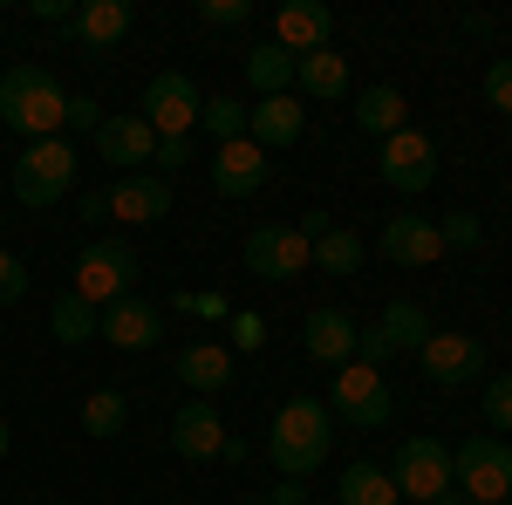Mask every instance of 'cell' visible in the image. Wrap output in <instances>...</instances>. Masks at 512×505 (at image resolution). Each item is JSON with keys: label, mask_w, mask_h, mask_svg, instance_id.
Returning a JSON list of instances; mask_svg holds the SVG:
<instances>
[{"label": "cell", "mask_w": 512, "mask_h": 505, "mask_svg": "<svg viewBox=\"0 0 512 505\" xmlns=\"http://www.w3.org/2000/svg\"><path fill=\"white\" fill-rule=\"evenodd\" d=\"M342 505H403V499H396V478L383 465H349L342 471Z\"/></svg>", "instance_id": "4316f807"}, {"label": "cell", "mask_w": 512, "mask_h": 505, "mask_svg": "<svg viewBox=\"0 0 512 505\" xmlns=\"http://www.w3.org/2000/svg\"><path fill=\"white\" fill-rule=\"evenodd\" d=\"M69 28H76L82 48H117L130 35V0H82Z\"/></svg>", "instance_id": "603a6c76"}, {"label": "cell", "mask_w": 512, "mask_h": 505, "mask_svg": "<svg viewBox=\"0 0 512 505\" xmlns=\"http://www.w3.org/2000/svg\"><path fill=\"white\" fill-rule=\"evenodd\" d=\"M69 192H76V144H69V137L28 144L21 164H14V198L35 205V212H48L55 198H69Z\"/></svg>", "instance_id": "3957f363"}, {"label": "cell", "mask_w": 512, "mask_h": 505, "mask_svg": "<svg viewBox=\"0 0 512 505\" xmlns=\"http://www.w3.org/2000/svg\"><path fill=\"white\" fill-rule=\"evenodd\" d=\"M21 294H28V267H21V260L0 246V308H14Z\"/></svg>", "instance_id": "d590c367"}, {"label": "cell", "mask_w": 512, "mask_h": 505, "mask_svg": "<svg viewBox=\"0 0 512 505\" xmlns=\"http://www.w3.org/2000/svg\"><path fill=\"white\" fill-rule=\"evenodd\" d=\"M246 82H253L260 96H294V55L274 48V41H260V48L246 55Z\"/></svg>", "instance_id": "484cf974"}, {"label": "cell", "mask_w": 512, "mask_h": 505, "mask_svg": "<svg viewBox=\"0 0 512 505\" xmlns=\"http://www.w3.org/2000/svg\"><path fill=\"white\" fill-rule=\"evenodd\" d=\"M301 342H308L315 362L342 369V362H355V321L342 308H315V314H308V328H301Z\"/></svg>", "instance_id": "44dd1931"}, {"label": "cell", "mask_w": 512, "mask_h": 505, "mask_svg": "<svg viewBox=\"0 0 512 505\" xmlns=\"http://www.w3.org/2000/svg\"><path fill=\"white\" fill-rule=\"evenodd\" d=\"M96 151H103V164H123V178L130 171H144L151 164V151H158V130L144 117H103V130H96Z\"/></svg>", "instance_id": "d6986e66"}, {"label": "cell", "mask_w": 512, "mask_h": 505, "mask_svg": "<svg viewBox=\"0 0 512 505\" xmlns=\"http://www.w3.org/2000/svg\"><path fill=\"white\" fill-rule=\"evenodd\" d=\"M396 499L403 505H437L458 478H451V451L437 444V437H403V451H396Z\"/></svg>", "instance_id": "8992f818"}, {"label": "cell", "mask_w": 512, "mask_h": 505, "mask_svg": "<svg viewBox=\"0 0 512 505\" xmlns=\"http://www.w3.org/2000/svg\"><path fill=\"white\" fill-rule=\"evenodd\" d=\"M437 233H444V253L458 246V253H472L478 239H485V226H478V212H444L437 219Z\"/></svg>", "instance_id": "1f68e13d"}, {"label": "cell", "mask_w": 512, "mask_h": 505, "mask_svg": "<svg viewBox=\"0 0 512 505\" xmlns=\"http://www.w3.org/2000/svg\"><path fill=\"white\" fill-rule=\"evenodd\" d=\"M383 260H396V267H437V260H444L437 219H424V212H396L390 226H383Z\"/></svg>", "instance_id": "2e32d148"}, {"label": "cell", "mask_w": 512, "mask_h": 505, "mask_svg": "<svg viewBox=\"0 0 512 505\" xmlns=\"http://www.w3.org/2000/svg\"><path fill=\"white\" fill-rule=\"evenodd\" d=\"M451 478L472 505H506L512 492V444L506 437H472L465 451H451Z\"/></svg>", "instance_id": "5b68a950"}, {"label": "cell", "mask_w": 512, "mask_h": 505, "mask_svg": "<svg viewBox=\"0 0 512 505\" xmlns=\"http://www.w3.org/2000/svg\"><path fill=\"white\" fill-rule=\"evenodd\" d=\"M130 280H137V253H130L123 239H96V246L76 260V287H69V294L103 314L110 301H123V294H130Z\"/></svg>", "instance_id": "52a82bcc"}, {"label": "cell", "mask_w": 512, "mask_h": 505, "mask_svg": "<svg viewBox=\"0 0 512 505\" xmlns=\"http://www.w3.org/2000/svg\"><path fill=\"white\" fill-rule=\"evenodd\" d=\"M267 171H274V157L260 151L253 137H233V144L212 151V192L219 198H253L267 185Z\"/></svg>", "instance_id": "5bb4252c"}, {"label": "cell", "mask_w": 512, "mask_h": 505, "mask_svg": "<svg viewBox=\"0 0 512 505\" xmlns=\"http://www.w3.org/2000/svg\"><path fill=\"white\" fill-rule=\"evenodd\" d=\"M485 103H492L499 117H512V55H499V62L485 69Z\"/></svg>", "instance_id": "e575fe53"}, {"label": "cell", "mask_w": 512, "mask_h": 505, "mask_svg": "<svg viewBox=\"0 0 512 505\" xmlns=\"http://www.w3.org/2000/svg\"><path fill=\"white\" fill-rule=\"evenodd\" d=\"M267 342V321L260 314H233V349H260Z\"/></svg>", "instance_id": "f35d334b"}, {"label": "cell", "mask_w": 512, "mask_h": 505, "mask_svg": "<svg viewBox=\"0 0 512 505\" xmlns=\"http://www.w3.org/2000/svg\"><path fill=\"white\" fill-rule=\"evenodd\" d=\"M96 335L110 342V349H158L164 342V314L151 308V301H137V294H123V301H110V308L96 314Z\"/></svg>", "instance_id": "4fadbf2b"}, {"label": "cell", "mask_w": 512, "mask_h": 505, "mask_svg": "<svg viewBox=\"0 0 512 505\" xmlns=\"http://www.w3.org/2000/svg\"><path fill=\"white\" fill-rule=\"evenodd\" d=\"M328 35H335L328 0H287V7H274V48H287L294 62L315 55V48H328Z\"/></svg>", "instance_id": "9a60e30c"}, {"label": "cell", "mask_w": 512, "mask_h": 505, "mask_svg": "<svg viewBox=\"0 0 512 505\" xmlns=\"http://www.w3.org/2000/svg\"><path fill=\"white\" fill-rule=\"evenodd\" d=\"M123 417H130V403H123L117 389H96V396L82 403V430H89V437H117Z\"/></svg>", "instance_id": "4dcf8cb0"}, {"label": "cell", "mask_w": 512, "mask_h": 505, "mask_svg": "<svg viewBox=\"0 0 512 505\" xmlns=\"http://www.w3.org/2000/svg\"><path fill=\"white\" fill-rule=\"evenodd\" d=\"M253 505H274V499H253Z\"/></svg>", "instance_id": "ee69618b"}, {"label": "cell", "mask_w": 512, "mask_h": 505, "mask_svg": "<svg viewBox=\"0 0 512 505\" xmlns=\"http://www.w3.org/2000/svg\"><path fill=\"white\" fill-rule=\"evenodd\" d=\"M376 335H383V349H390V355H417L424 342H431V314L417 308V301H390L383 321H376Z\"/></svg>", "instance_id": "cb8c5ba5"}, {"label": "cell", "mask_w": 512, "mask_h": 505, "mask_svg": "<svg viewBox=\"0 0 512 505\" xmlns=\"http://www.w3.org/2000/svg\"><path fill=\"white\" fill-rule=\"evenodd\" d=\"M103 212L123 219V226H158V219H171V178L130 171V178H117V185L103 192Z\"/></svg>", "instance_id": "8fae6325"}, {"label": "cell", "mask_w": 512, "mask_h": 505, "mask_svg": "<svg viewBox=\"0 0 512 505\" xmlns=\"http://www.w3.org/2000/svg\"><path fill=\"white\" fill-rule=\"evenodd\" d=\"M198 110H205L198 82L185 76V69H164V76H151V89H144V110H137V117L151 123L158 137H192V130H198Z\"/></svg>", "instance_id": "ba28073f"}, {"label": "cell", "mask_w": 512, "mask_h": 505, "mask_svg": "<svg viewBox=\"0 0 512 505\" xmlns=\"http://www.w3.org/2000/svg\"><path fill=\"white\" fill-rule=\"evenodd\" d=\"M62 130H89V137H96V130H103V103H96V96H69Z\"/></svg>", "instance_id": "8d00e7d4"}, {"label": "cell", "mask_w": 512, "mask_h": 505, "mask_svg": "<svg viewBox=\"0 0 512 505\" xmlns=\"http://www.w3.org/2000/svg\"><path fill=\"white\" fill-rule=\"evenodd\" d=\"M294 96H315V103L349 96V55H335V48L301 55V62H294Z\"/></svg>", "instance_id": "7402d4cb"}, {"label": "cell", "mask_w": 512, "mask_h": 505, "mask_svg": "<svg viewBox=\"0 0 512 505\" xmlns=\"http://www.w3.org/2000/svg\"><path fill=\"white\" fill-rule=\"evenodd\" d=\"M485 424H492V437L512 430V376H492L485 383Z\"/></svg>", "instance_id": "d6a6232c"}, {"label": "cell", "mask_w": 512, "mask_h": 505, "mask_svg": "<svg viewBox=\"0 0 512 505\" xmlns=\"http://www.w3.org/2000/svg\"><path fill=\"white\" fill-rule=\"evenodd\" d=\"M171 451L192 458V465L226 458V424H219V410H212V403H185V410L171 417Z\"/></svg>", "instance_id": "e0dca14e"}, {"label": "cell", "mask_w": 512, "mask_h": 505, "mask_svg": "<svg viewBox=\"0 0 512 505\" xmlns=\"http://www.w3.org/2000/svg\"><path fill=\"white\" fill-rule=\"evenodd\" d=\"M48 328H55V342H62V349H82V342H96V308L76 301V294H62L55 314H48Z\"/></svg>", "instance_id": "f1b7e54d"}, {"label": "cell", "mask_w": 512, "mask_h": 505, "mask_svg": "<svg viewBox=\"0 0 512 505\" xmlns=\"http://www.w3.org/2000/svg\"><path fill=\"white\" fill-rule=\"evenodd\" d=\"M506 505H512V492H506Z\"/></svg>", "instance_id": "f6af8a7d"}, {"label": "cell", "mask_w": 512, "mask_h": 505, "mask_svg": "<svg viewBox=\"0 0 512 505\" xmlns=\"http://www.w3.org/2000/svg\"><path fill=\"white\" fill-rule=\"evenodd\" d=\"M62 117H69V89L55 82V69L41 62H14L0 76V123L21 130V137H62Z\"/></svg>", "instance_id": "6da1fadb"}, {"label": "cell", "mask_w": 512, "mask_h": 505, "mask_svg": "<svg viewBox=\"0 0 512 505\" xmlns=\"http://www.w3.org/2000/svg\"><path fill=\"white\" fill-rule=\"evenodd\" d=\"M178 383L192 389L198 403L219 396V389L233 383V349H226V342H192V349L178 355Z\"/></svg>", "instance_id": "ffe728a7"}, {"label": "cell", "mask_w": 512, "mask_h": 505, "mask_svg": "<svg viewBox=\"0 0 512 505\" xmlns=\"http://www.w3.org/2000/svg\"><path fill=\"white\" fill-rule=\"evenodd\" d=\"M151 164H164V178H171L178 164H192V137H158V151H151Z\"/></svg>", "instance_id": "74e56055"}, {"label": "cell", "mask_w": 512, "mask_h": 505, "mask_svg": "<svg viewBox=\"0 0 512 505\" xmlns=\"http://www.w3.org/2000/svg\"><path fill=\"white\" fill-rule=\"evenodd\" d=\"M0 458H7V417H0Z\"/></svg>", "instance_id": "7bdbcfd3"}, {"label": "cell", "mask_w": 512, "mask_h": 505, "mask_svg": "<svg viewBox=\"0 0 512 505\" xmlns=\"http://www.w3.org/2000/svg\"><path fill=\"white\" fill-rule=\"evenodd\" d=\"M198 130H212V144H233V137H246V103H233V96H205Z\"/></svg>", "instance_id": "f546056e"}, {"label": "cell", "mask_w": 512, "mask_h": 505, "mask_svg": "<svg viewBox=\"0 0 512 505\" xmlns=\"http://www.w3.org/2000/svg\"><path fill=\"white\" fill-rule=\"evenodd\" d=\"M246 267L260 273V280H301L308 273L301 226H260V233H246Z\"/></svg>", "instance_id": "7c38bea8"}, {"label": "cell", "mask_w": 512, "mask_h": 505, "mask_svg": "<svg viewBox=\"0 0 512 505\" xmlns=\"http://www.w3.org/2000/svg\"><path fill=\"white\" fill-rule=\"evenodd\" d=\"M417 362H424V376L431 383H485V342L478 335H458V328H431V342L417 349Z\"/></svg>", "instance_id": "30bf717a"}, {"label": "cell", "mask_w": 512, "mask_h": 505, "mask_svg": "<svg viewBox=\"0 0 512 505\" xmlns=\"http://www.w3.org/2000/svg\"><path fill=\"white\" fill-rule=\"evenodd\" d=\"M437 178V137H424V130H396V137H383V185L403 198H417L424 185Z\"/></svg>", "instance_id": "9c48e42d"}, {"label": "cell", "mask_w": 512, "mask_h": 505, "mask_svg": "<svg viewBox=\"0 0 512 505\" xmlns=\"http://www.w3.org/2000/svg\"><path fill=\"white\" fill-rule=\"evenodd\" d=\"M198 21L205 28H239V21H253V0H198Z\"/></svg>", "instance_id": "836d02e7"}, {"label": "cell", "mask_w": 512, "mask_h": 505, "mask_svg": "<svg viewBox=\"0 0 512 505\" xmlns=\"http://www.w3.org/2000/svg\"><path fill=\"white\" fill-rule=\"evenodd\" d=\"M328 403L321 396H287L274 410V430H267V451H274L280 478H308V471L328 458Z\"/></svg>", "instance_id": "7a4b0ae2"}, {"label": "cell", "mask_w": 512, "mask_h": 505, "mask_svg": "<svg viewBox=\"0 0 512 505\" xmlns=\"http://www.w3.org/2000/svg\"><path fill=\"white\" fill-rule=\"evenodd\" d=\"M308 267H321V273H355V267H362V239H355L349 226H328V233L308 246Z\"/></svg>", "instance_id": "83f0119b"}, {"label": "cell", "mask_w": 512, "mask_h": 505, "mask_svg": "<svg viewBox=\"0 0 512 505\" xmlns=\"http://www.w3.org/2000/svg\"><path fill=\"white\" fill-rule=\"evenodd\" d=\"M35 14H41V21H76V7H69V0H35Z\"/></svg>", "instance_id": "60d3db41"}, {"label": "cell", "mask_w": 512, "mask_h": 505, "mask_svg": "<svg viewBox=\"0 0 512 505\" xmlns=\"http://www.w3.org/2000/svg\"><path fill=\"white\" fill-rule=\"evenodd\" d=\"M403 89H390V82H376V89H362L355 96V130H369V137H396L403 130Z\"/></svg>", "instance_id": "d4e9b609"}, {"label": "cell", "mask_w": 512, "mask_h": 505, "mask_svg": "<svg viewBox=\"0 0 512 505\" xmlns=\"http://www.w3.org/2000/svg\"><path fill=\"white\" fill-rule=\"evenodd\" d=\"M396 410L390 383H383V369H369V362H342L335 369V383H328V417H342L349 430H383Z\"/></svg>", "instance_id": "277c9868"}, {"label": "cell", "mask_w": 512, "mask_h": 505, "mask_svg": "<svg viewBox=\"0 0 512 505\" xmlns=\"http://www.w3.org/2000/svg\"><path fill=\"white\" fill-rule=\"evenodd\" d=\"M178 308H192V314H205V321H233V308H226V294H178Z\"/></svg>", "instance_id": "ab89813d"}, {"label": "cell", "mask_w": 512, "mask_h": 505, "mask_svg": "<svg viewBox=\"0 0 512 505\" xmlns=\"http://www.w3.org/2000/svg\"><path fill=\"white\" fill-rule=\"evenodd\" d=\"M274 505H308V499H301V478H280V485H274Z\"/></svg>", "instance_id": "b9f144b4"}, {"label": "cell", "mask_w": 512, "mask_h": 505, "mask_svg": "<svg viewBox=\"0 0 512 505\" xmlns=\"http://www.w3.org/2000/svg\"><path fill=\"white\" fill-rule=\"evenodd\" d=\"M301 123H308L301 96H260V103L246 110V137H253L260 151L274 157V151H287V144L301 137Z\"/></svg>", "instance_id": "ac0fdd59"}]
</instances>
